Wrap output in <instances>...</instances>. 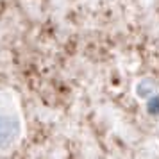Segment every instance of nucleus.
Segmentation results:
<instances>
[{
  "label": "nucleus",
  "instance_id": "1",
  "mask_svg": "<svg viewBox=\"0 0 159 159\" xmlns=\"http://www.w3.org/2000/svg\"><path fill=\"white\" fill-rule=\"evenodd\" d=\"M23 134L22 116L16 106L0 98V154L15 147Z\"/></svg>",
  "mask_w": 159,
  "mask_h": 159
}]
</instances>
